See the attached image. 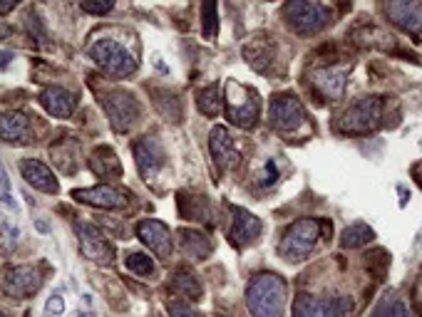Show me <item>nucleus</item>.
Returning <instances> with one entry per match:
<instances>
[{
    "label": "nucleus",
    "mask_w": 422,
    "mask_h": 317,
    "mask_svg": "<svg viewBox=\"0 0 422 317\" xmlns=\"http://www.w3.org/2000/svg\"><path fill=\"white\" fill-rule=\"evenodd\" d=\"M288 300V285L276 273H261L249 282L246 305L254 317H281Z\"/></svg>",
    "instance_id": "nucleus-1"
},
{
    "label": "nucleus",
    "mask_w": 422,
    "mask_h": 317,
    "mask_svg": "<svg viewBox=\"0 0 422 317\" xmlns=\"http://www.w3.org/2000/svg\"><path fill=\"white\" fill-rule=\"evenodd\" d=\"M326 228L328 224H321L315 218H301L293 226H288L279 243L281 258H285L288 263H301V260L310 258V253L315 251Z\"/></svg>",
    "instance_id": "nucleus-2"
},
{
    "label": "nucleus",
    "mask_w": 422,
    "mask_h": 317,
    "mask_svg": "<svg viewBox=\"0 0 422 317\" xmlns=\"http://www.w3.org/2000/svg\"><path fill=\"white\" fill-rule=\"evenodd\" d=\"M383 117H385V97H363L340 114L335 129L340 134H370L383 124Z\"/></svg>",
    "instance_id": "nucleus-3"
},
{
    "label": "nucleus",
    "mask_w": 422,
    "mask_h": 317,
    "mask_svg": "<svg viewBox=\"0 0 422 317\" xmlns=\"http://www.w3.org/2000/svg\"><path fill=\"white\" fill-rule=\"evenodd\" d=\"M283 18L285 23L296 30L298 35H315L326 30L333 23L335 12L331 6L323 3H306V0H293L283 6Z\"/></svg>",
    "instance_id": "nucleus-4"
},
{
    "label": "nucleus",
    "mask_w": 422,
    "mask_h": 317,
    "mask_svg": "<svg viewBox=\"0 0 422 317\" xmlns=\"http://www.w3.org/2000/svg\"><path fill=\"white\" fill-rule=\"evenodd\" d=\"M89 57L95 60L105 75L125 80L137 70V57L117 40H97L89 45Z\"/></svg>",
    "instance_id": "nucleus-5"
},
{
    "label": "nucleus",
    "mask_w": 422,
    "mask_h": 317,
    "mask_svg": "<svg viewBox=\"0 0 422 317\" xmlns=\"http://www.w3.org/2000/svg\"><path fill=\"white\" fill-rule=\"evenodd\" d=\"M258 112H261L258 94L246 84L236 82V80H229L226 82V114H229L231 124H236L241 129H249L258 119Z\"/></svg>",
    "instance_id": "nucleus-6"
},
{
    "label": "nucleus",
    "mask_w": 422,
    "mask_h": 317,
    "mask_svg": "<svg viewBox=\"0 0 422 317\" xmlns=\"http://www.w3.org/2000/svg\"><path fill=\"white\" fill-rule=\"evenodd\" d=\"M268 122H271V127H274L276 132H281V134H296V132L306 129L308 119H306V109L296 94L283 92V94H276L274 100H271Z\"/></svg>",
    "instance_id": "nucleus-7"
},
{
    "label": "nucleus",
    "mask_w": 422,
    "mask_h": 317,
    "mask_svg": "<svg viewBox=\"0 0 422 317\" xmlns=\"http://www.w3.org/2000/svg\"><path fill=\"white\" fill-rule=\"evenodd\" d=\"M355 305L348 295L333 298H315V295H298L293 302V317H353Z\"/></svg>",
    "instance_id": "nucleus-8"
},
{
    "label": "nucleus",
    "mask_w": 422,
    "mask_h": 317,
    "mask_svg": "<svg viewBox=\"0 0 422 317\" xmlns=\"http://www.w3.org/2000/svg\"><path fill=\"white\" fill-rule=\"evenodd\" d=\"M102 107H105V112H107L109 117V124H112L114 132H130L134 124H137L139 114H142V109H139V102L132 97L127 89H112V92L102 94L100 97Z\"/></svg>",
    "instance_id": "nucleus-9"
},
{
    "label": "nucleus",
    "mask_w": 422,
    "mask_h": 317,
    "mask_svg": "<svg viewBox=\"0 0 422 317\" xmlns=\"http://www.w3.org/2000/svg\"><path fill=\"white\" fill-rule=\"evenodd\" d=\"M348 82V67L318 65L308 72V87H313L323 100H340Z\"/></svg>",
    "instance_id": "nucleus-10"
},
{
    "label": "nucleus",
    "mask_w": 422,
    "mask_h": 317,
    "mask_svg": "<svg viewBox=\"0 0 422 317\" xmlns=\"http://www.w3.org/2000/svg\"><path fill=\"white\" fill-rule=\"evenodd\" d=\"M78 235H80V248H82L85 258H89L97 265H109L114 260V246L107 241V235L102 233L97 226L80 224Z\"/></svg>",
    "instance_id": "nucleus-11"
},
{
    "label": "nucleus",
    "mask_w": 422,
    "mask_h": 317,
    "mask_svg": "<svg viewBox=\"0 0 422 317\" xmlns=\"http://www.w3.org/2000/svg\"><path fill=\"white\" fill-rule=\"evenodd\" d=\"M40 285H42V275L33 265L8 268L6 278H3V290L15 300H25L30 298V295H35L37 290H40Z\"/></svg>",
    "instance_id": "nucleus-12"
},
{
    "label": "nucleus",
    "mask_w": 422,
    "mask_h": 317,
    "mask_svg": "<svg viewBox=\"0 0 422 317\" xmlns=\"http://www.w3.org/2000/svg\"><path fill=\"white\" fill-rule=\"evenodd\" d=\"M134 158H137L139 174L147 181H152L167 161V154H164V147L157 136H142V139L134 141Z\"/></svg>",
    "instance_id": "nucleus-13"
},
{
    "label": "nucleus",
    "mask_w": 422,
    "mask_h": 317,
    "mask_svg": "<svg viewBox=\"0 0 422 317\" xmlns=\"http://www.w3.org/2000/svg\"><path fill=\"white\" fill-rule=\"evenodd\" d=\"M229 241L236 248H244L249 243H254L258 235H261V221L254 216L246 208H238V206H231L229 208Z\"/></svg>",
    "instance_id": "nucleus-14"
},
{
    "label": "nucleus",
    "mask_w": 422,
    "mask_h": 317,
    "mask_svg": "<svg viewBox=\"0 0 422 317\" xmlns=\"http://www.w3.org/2000/svg\"><path fill=\"white\" fill-rule=\"evenodd\" d=\"M383 10L405 33L415 37L422 33V0H390L383 6Z\"/></svg>",
    "instance_id": "nucleus-15"
},
{
    "label": "nucleus",
    "mask_w": 422,
    "mask_h": 317,
    "mask_svg": "<svg viewBox=\"0 0 422 317\" xmlns=\"http://www.w3.org/2000/svg\"><path fill=\"white\" fill-rule=\"evenodd\" d=\"M137 235L144 241V246L152 248L157 258L167 260L172 258V251H174V238H172V230L161 221H155V218H147V221H139L137 226Z\"/></svg>",
    "instance_id": "nucleus-16"
},
{
    "label": "nucleus",
    "mask_w": 422,
    "mask_h": 317,
    "mask_svg": "<svg viewBox=\"0 0 422 317\" xmlns=\"http://www.w3.org/2000/svg\"><path fill=\"white\" fill-rule=\"evenodd\" d=\"M72 199L80 203L97 206V208H125L130 206V196L114 186H92V188H78L72 191Z\"/></svg>",
    "instance_id": "nucleus-17"
},
{
    "label": "nucleus",
    "mask_w": 422,
    "mask_h": 317,
    "mask_svg": "<svg viewBox=\"0 0 422 317\" xmlns=\"http://www.w3.org/2000/svg\"><path fill=\"white\" fill-rule=\"evenodd\" d=\"M209 149H211V156H214L216 166L221 171H229L238 164V152L234 149L231 134L226 132V127H214L211 136H209Z\"/></svg>",
    "instance_id": "nucleus-18"
},
{
    "label": "nucleus",
    "mask_w": 422,
    "mask_h": 317,
    "mask_svg": "<svg viewBox=\"0 0 422 317\" xmlns=\"http://www.w3.org/2000/svg\"><path fill=\"white\" fill-rule=\"evenodd\" d=\"M0 139L8 141V144H30L33 141L30 119L20 112L0 114Z\"/></svg>",
    "instance_id": "nucleus-19"
},
{
    "label": "nucleus",
    "mask_w": 422,
    "mask_h": 317,
    "mask_svg": "<svg viewBox=\"0 0 422 317\" xmlns=\"http://www.w3.org/2000/svg\"><path fill=\"white\" fill-rule=\"evenodd\" d=\"M20 174H23L25 181L33 188H37V191H45V194H58L60 191V183L58 179L53 176V171L45 164H40V161H35V158L20 161Z\"/></svg>",
    "instance_id": "nucleus-20"
},
{
    "label": "nucleus",
    "mask_w": 422,
    "mask_h": 317,
    "mask_svg": "<svg viewBox=\"0 0 422 317\" xmlns=\"http://www.w3.org/2000/svg\"><path fill=\"white\" fill-rule=\"evenodd\" d=\"M244 57L254 70L266 72L268 65L274 62V42L263 35H256L254 40L244 45Z\"/></svg>",
    "instance_id": "nucleus-21"
},
{
    "label": "nucleus",
    "mask_w": 422,
    "mask_h": 317,
    "mask_svg": "<svg viewBox=\"0 0 422 317\" xmlns=\"http://www.w3.org/2000/svg\"><path fill=\"white\" fill-rule=\"evenodd\" d=\"M40 102L53 117L67 119L72 112H75V97L62 87H48L40 94Z\"/></svg>",
    "instance_id": "nucleus-22"
},
{
    "label": "nucleus",
    "mask_w": 422,
    "mask_h": 317,
    "mask_svg": "<svg viewBox=\"0 0 422 317\" xmlns=\"http://www.w3.org/2000/svg\"><path fill=\"white\" fill-rule=\"evenodd\" d=\"M351 40L360 47H378V50H393L395 37L378 25H360L351 33Z\"/></svg>",
    "instance_id": "nucleus-23"
},
{
    "label": "nucleus",
    "mask_w": 422,
    "mask_h": 317,
    "mask_svg": "<svg viewBox=\"0 0 422 317\" xmlns=\"http://www.w3.org/2000/svg\"><path fill=\"white\" fill-rule=\"evenodd\" d=\"M89 169L95 171L100 179H112L122 174V164H119L117 154L109 147H97L89 156Z\"/></svg>",
    "instance_id": "nucleus-24"
},
{
    "label": "nucleus",
    "mask_w": 422,
    "mask_h": 317,
    "mask_svg": "<svg viewBox=\"0 0 422 317\" xmlns=\"http://www.w3.org/2000/svg\"><path fill=\"white\" fill-rule=\"evenodd\" d=\"M179 211L186 221H209L211 218V203L206 196L179 194Z\"/></svg>",
    "instance_id": "nucleus-25"
},
{
    "label": "nucleus",
    "mask_w": 422,
    "mask_h": 317,
    "mask_svg": "<svg viewBox=\"0 0 422 317\" xmlns=\"http://www.w3.org/2000/svg\"><path fill=\"white\" fill-rule=\"evenodd\" d=\"M179 238H182L184 253L191 255L194 260H204L211 253V241L204 233H199V230H179Z\"/></svg>",
    "instance_id": "nucleus-26"
},
{
    "label": "nucleus",
    "mask_w": 422,
    "mask_h": 317,
    "mask_svg": "<svg viewBox=\"0 0 422 317\" xmlns=\"http://www.w3.org/2000/svg\"><path fill=\"white\" fill-rule=\"evenodd\" d=\"M172 290L179 295H184V298H191V300H199L204 293L199 278L191 271H186V268H179V271L172 275Z\"/></svg>",
    "instance_id": "nucleus-27"
},
{
    "label": "nucleus",
    "mask_w": 422,
    "mask_h": 317,
    "mask_svg": "<svg viewBox=\"0 0 422 317\" xmlns=\"http://www.w3.org/2000/svg\"><path fill=\"white\" fill-rule=\"evenodd\" d=\"M373 238H375V233L368 224H353L343 230V235H340V246L343 248H363V246H368Z\"/></svg>",
    "instance_id": "nucleus-28"
},
{
    "label": "nucleus",
    "mask_w": 422,
    "mask_h": 317,
    "mask_svg": "<svg viewBox=\"0 0 422 317\" xmlns=\"http://www.w3.org/2000/svg\"><path fill=\"white\" fill-rule=\"evenodd\" d=\"M197 105H199V109H202V114H206V117H216V114L221 112L219 89H216V87L202 89V92L197 94Z\"/></svg>",
    "instance_id": "nucleus-29"
},
{
    "label": "nucleus",
    "mask_w": 422,
    "mask_h": 317,
    "mask_svg": "<svg viewBox=\"0 0 422 317\" xmlns=\"http://www.w3.org/2000/svg\"><path fill=\"white\" fill-rule=\"evenodd\" d=\"M373 317H410V312H407V307H405L403 300L390 298V295H387L380 305L375 307Z\"/></svg>",
    "instance_id": "nucleus-30"
},
{
    "label": "nucleus",
    "mask_w": 422,
    "mask_h": 317,
    "mask_svg": "<svg viewBox=\"0 0 422 317\" xmlns=\"http://www.w3.org/2000/svg\"><path fill=\"white\" fill-rule=\"evenodd\" d=\"M127 268L142 278L155 273V263H152V258H147L144 253H130V255H127Z\"/></svg>",
    "instance_id": "nucleus-31"
},
{
    "label": "nucleus",
    "mask_w": 422,
    "mask_h": 317,
    "mask_svg": "<svg viewBox=\"0 0 422 317\" xmlns=\"http://www.w3.org/2000/svg\"><path fill=\"white\" fill-rule=\"evenodd\" d=\"M25 25H28V30H30V35H33V40H37L40 45H50L48 30H45L42 20L37 18V12H28V18H25Z\"/></svg>",
    "instance_id": "nucleus-32"
},
{
    "label": "nucleus",
    "mask_w": 422,
    "mask_h": 317,
    "mask_svg": "<svg viewBox=\"0 0 422 317\" xmlns=\"http://www.w3.org/2000/svg\"><path fill=\"white\" fill-rule=\"evenodd\" d=\"M202 15H204V35H206V37H216V33H219L216 3H204V6H202Z\"/></svg>",
    "instance_id": "nucleus-33"
},
{
    "label": "nucleus",
    "mask_w": 422,
    "mask_h": 317,
    "mask_svg": "<svg viewBox=\"0 0 422 317\" xmlns=\"http://www.w3.org/2000/svg\"><path fill=\"white\" fill-rule=\"evenodd\" d=\"M0 201H3L6 206H10L12 211H18V203H15V199H12L10 181H8V174H6V169H3V164H0Z\"/></svg>",
    "instance_id": "nucleus-34"
},
{
    "label": "nucleus",
    "mask_w": 422,
    "mask_h": 317,
    "mask_svg": "<svg viewBox=\"0 0 422 317\" xmlns=\"http://www.w3.org/2000/svg\"><path fill=\"white\" fill-rule=\"evenodd\" d=\"M112 0H105V3H97V0H85L82 10L89 12V15H105V12L112 10Z\"/></svg>",
    "instance_id": "nucleus-35"
},
{
    "label": "nucleus",
    "mask_w": 422,
    "mask_h": 317,
    "mask_svg": "<svg viewBox=\"0 0 422 317\" xmlns=\"http://www.w3.org/2000/svg\"><path fill=\"white\" fill-rule=\"evenodd\" d=\"M45 312H48V317H58L65 312V300H62V295H53V298L48 300V305H45Z\"/></svg>",
    "instance_id": "nucleus-36"
},
{
    "label": "nucleus",
    "mask_w": 422,
    "mask_h": 317,
    "mask_svg": "<svg viewBox=\"0 0 422 317\" xmlns=\"http://www.w3.org/2000/svg\"><path fill=\"white\" fill-rule=\"evenodd\" d=\"M169 315L172 317H202L197 310H191V305H184V302H172V305H169Z\"/></svg>",
    "instance_id": "nucleus-37"
},
{
    "label": "nucleus",
    "mask_w": 422,
    "mask_h": 317,
    "mask_svg": "<svg viewBox=\"0 0 422 317\" xmlns=\"http://www.w3.org/2000/svg\"><path fill=\"white\" fill-rule=\"evenodd\" d=\"M276 179H279V169H276V161L271 158V161H266V166H263L261 183L263 186H271V183H276Z\"/></svg>",
    "instance_id": "nucleus-38"
},
{
    "label": "nucleus",
    "mask_w": 422,
    "mask_h": 317,
    "mask_svg": "<svg viewBox=\"0 0 422 317\" xmlns=\"http://www.w3.org/2000/svg\"><path fill=\"white\" fill-rule=\"evenodd\" d=\"M15 8V0H8V3H0V15H6Z\"/></svg>",
    "instance_id": "nucleus-39"
},
{
    "label": "nucleus",
    "mask_w": 422,
    "mask_h": 317,
    "mask_svg": "<svg viewBox=\"0 0 422 317\" xmlns=\"http://www.w3.org/2000/svg\"><path fill=\"white\" fill-rule=\"evenodd\" d=\"M8 33H10V28H8V25H3V23H0V40H6V37H8Z\"/></svg>",
    "instance_id": "nucleus-40"
},
{
    "label": "nucleus",
    "mask_w": 422,
    "mask_h": 317,
    "mask_svg": "<svg viewBox=\"0 0 422 317\" xmlns=\"http://www.w3.org/2000/svg\"><path fill=\"white\" fill-rule=\"evenodd\" d=\"M12 55H8V53H0V67L3 65H8V60H10Z\"/></svg>",
    "instance_id": "nucleus-41"
},
{
    "label": "nucleus",
    "mask_w": 422,
    "mask_h": 317,
    "mask_svg": "<svg viewBox=\"0 0 422 317\" xmlns=\"http://www.w3.org/2000/svg\"><path fill=\"white\" fill-rule=\"evenodd\" d=\"M415 179H417V183H420V186H422V164L415 169Z\"/></svg>",
    "instance_id": "nucleus-42"
},
{
    "label": "nucleus",
    "mask_w": 422,
    "mask_h": 317,
    "mask_svg": "<svg viewBox=\"0 0 422 317\" xmlns=\"http://www.w3.org/2000/svg\"><path fill=\"white\" fill-rule=\"evenodd\" d=\"M0 317H8V315H6V312H3V310H0Z\"/></svg>",
    "instance_id": "nucleus-43"
}]
</instances>
